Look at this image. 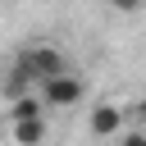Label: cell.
<instances>
[{"instance_id": "obj_1", "label": "cell", "mask_w": 146, "mask_h": 146, "mask_svg": "<svg viewBox=\"0 0 146 146\" xmlns=\"http://www.w3.org/2000/svg\"><path fill=\"white\" fill-rule=\"evenodd\" d=\"M36 96L46 100V110H73V105H82V96H87V82H82L73 68H59L55 78L36 82Z\"/></svg>"}, {"instance_id": "obj_2", "label": "cell", "mask_w": 146, "mask_h": 146, "mask_svg": "<svg viewBox=\"0 0 146 146\" xmlns=\"http://www.w3.org/2000/svg\"><path fill=\"white\" fill-rule=\"evenodd\" d=\"M14 64H23L27 68V78L32 82H46V78H55L59 68H68V59H64V50L59 46H46V41H36V46H27Z\"/></svg>"}, {"instance_id": "obj_3", "label": "cell", "mask_w": 146, "mask_h": 146, "mask_svg": "<svg viewBox=\"0 0 146 146\" xmlns=\"http://www.w3.org/2000/svg\"><path fill=\"white\" fill-rule=\"evenodd\" d=\"M87 128H91V137H110V141H114V137L123 132V110L105 100V105H96V110H91Z\"/></svg>"}, {"instance_id": "obj_4", "label": "cell", "mask_w": 146, "mask_h": 146, "mask_svg": "<svg viewBox=\"0 0 146 146\" xmlns=\"http://www.w3.org/2000/svg\"><path fill=\"white\" fill-rule=\"evenodd\" d=\"M9 137L18 146H36L46 141V114H32V119H9Z\"/></svg>"}, {"instance_id": "obj_5", "label": "cell", "mask_w": 146, "mask_h": 146, "mask_svg": "<svg viewBox=\"0 0 146 146\" xmlns=\"http://www.w3.org/2000/svg\"><path fill=\"white\" fill-rule=\"evenodd\" d=\"M32 114H46V100L36 91H23V96L9 100V119H32Z\"/></svg>"}, {"instance_id": "obj_6", "label": "cell", "mask_w": 146, "mask_h": 146, "mask_svg": "<svg viewBox=\"0 0 146 146\" xmlns=\"http://www.w3.org/2000/svg\"><path fill=\"white\" fill-rule=\"evenodd\" d=\"M0 91H5V100H14V96H23V91H36V82H32V78H27V68H23V64H14V68H9V78H5V87H0Z\"/></svg>"}, {"instance_id": "obj_7", "label": "cell", "mask_w": 146, "mask_h": 146, "mask_svg": "<svg viewBox=\"0 0 146 146\" xmlns=\"http://www.w3.org/2000/svg\"><path fill=\"white\" fill-rule=\"evenodd\" d=\"M137 5H141V0H110V9H119V14H132Z\"/></svg>"}, {"instance_id": "obj_8", "label": "cell", "mask_w": 146, "mask_h": 146, "mask_svg": "<svg viewBox=\"0 0 146 146\" xmlns=\"http://www.w3.org/2000/svg\"><path fill=\"white\" fill-rule=\"evenodd\" d=\"M132 110H137V114H141V119H146V100H137V105H132Z\"/></svg>"}]
</instances>
